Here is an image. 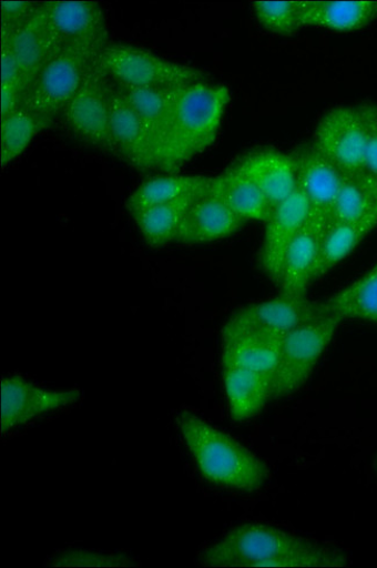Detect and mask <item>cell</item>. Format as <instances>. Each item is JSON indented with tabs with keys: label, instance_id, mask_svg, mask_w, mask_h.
<instances>
[{
	"label": "cell",
	"instance_id": "obj_19",
	"mask_svg": "<svg viewBox=\"0 0 377 568\" xmlns=\"http://www.w3.org/2000/svg\"><path fill=\"white\" fill-rule=\"evenodd\" d=\"M376 21L377 0H305L299 19L300 29L316 28L343 33L364 30Z\"/></svg>",
	"mask_w": 377,
	"mask_h": 568
},
{
	"label": "cell",
	"instance_id": "obj_14",
	"mask_svg": "<svg viewBox=\"0 0 377 568\" xmlns=\"http://www.w3.org/2000/svg\"><path fill=\"white\" fill-rule=\"evenodd\" d=\"M310 216L306 195L297 186L296 191L281 205L276 206L266 224L261 254V265L266 276L278 284L282 266L289 245L304 230Z\"/></svg>",
	"mask_w": 377,
	"mask_h": 568
},
{
	"label": "cell",
	"instance_id": "obj_30",
	"mask_svg": "<svg viewBox=\"0 0 377 568\" xmlns=\"http://www.w3.org/2000/svg\"><path fill=\"white\" fill-rule=\"evenodd\" d=\"M305 0L293 2H257L254 3L255 14L264 29L268 32L289 37L300 29V12Z\"/></svg>",
	"mask_w": 377,
	"mask_h": 568
},
{
	"label": "cell",
	"instance_id": "obj_12",
	"mask_svg": "<svg viewBox=\"0 0 377 568\" xmlns=\"http://www.w3.org/2000/svg\"><path fill=\"white\" fill-rule=\"evenodd\" d=\"M324 314L320 304L310 302L307 296L281 294L278 298L238 311L226 325L286 337Z\"/></svg>",
	"mask_w": 377,
	"mask_h": 568
},
{
	"label": "cell",
	"instance_id": "obj_1",
	"mask_svg": "<svg viewBox=\"0 0 377 568\" xmlns=\"http://www.w3.org/2000/svg\"><path fill=\"white\" fill-rule=\"evenodd\" d=\"M205 567H340V551L278 528L240 526L200 555Z\"/></svg>",
	"mask_w": 377,
	"mask_h": 568
},
{
	"label": "cell",
	"instance_id": "obj_31",
	"mask_svg": "<svg viewBox=\"0 0 377 568\" xmlns=\"http://www.w3.org/2000/svg\"><path fill=\"white\" fill-rule=\"evenodd\" d=\"M365 130L366 152L364 171L377 182V106L373 103L359 105Z\"/></svg>",
	"mask_w": 377,
	"mask_h": 568
},
{
	"label": "cell",
	"instance_id": "obj_24",
	"mask_svg": "<svg viewBox=\"0 0 377 568\" xmlns=\"http://www.w3.org/2000/svg\"><path fill=\"white\" fill-rule=\"evenodd\" d=\"M377 227V213L332 225L322 236L315 281L328 274Z\"/></svg>",
	"mask_w": 377,
	"mask_h": 568
},
{
	"label": "cell",
	"instance_id": "obj_26",
	"mask_svg": "<svg viewBox=\"0 0 377 568\" xmlns=\"http://www.w3.org/2000/svg\"><path fill=\"white\" fill-rule=\"evenodd\" d=\"M212 178L169 175L149 180L128 202L132 215L157 205L183 200L208 191Z\"/></svg>",
	"mask_w": 377,
	"mask_h": 568
},
{
	"label": "cell",
	"instance_id": "obj_3",
	"mask_svg": "<svg viewBox=\"0 0 377 568\" xmlns=\"http://www.w3.org/2000/svg\"><path fill=\"white\" fill-rule=\"evenodd\" d=\"M232 101L224 85L200 82L187 87L175 106L159 170L172 174L215 142Z\"/></svg>",
	"mask_w": 377,
	"mask_h": 568
},
{
	"label": "cell",
	"instance_id": "obj_17",
	"mask_svg": "<svg viewBox=\"0 0 377 568\" xmlns=\"http://www.w3.org/2000/svg\"><path fill=\"white\" fill-rule=\"evenodd\" d=\"M0 36L7 37L9 40L21 71L23 92L28 90L39 72L62 48L48 27L41 11V3L37 13L22 23L13 33H2Z\"/></svg>",
	"mask_w": 377,
	"mask_h": 568
},
{
	"label": "cell",
	"instance_id": "obj_4",
	"mask_svg": "<svg viewBox=\"0 0 377 568\" xmlns=\"http://www.w3.org/2000/svg\"><path fill=\"white\" fill-rule=\"evenodd\" d=\"M99 67L122 88L170 89L205 82L203 71L129 43L110 42L99 57Z\"/></svg>",
	"mask_w": 377,
	"mask_h": 568
},
{
	"label": "cell",
	"instance_id": "obj_27",
	"mask_svg": "<svg viewBox=\"0 0 377 568\" xmlns=\"http://www.w3.org/2000/svg\"><path fill=\"white\" fill-rule=\"evenodd\" d=\"M197 195L186 196L134 214L145 242L153 248H159L172 241H177L183 217Z\"/></svg>",
	"mask_w": 377,
	"mask_h": 568
},
{
	"label": "cell",
	"instance_id": "obj_15",
	"mask_svg": "<svg viewBox=\"0 0 377 568\" xmlns=\"http://www.w3.org/2000/svg\"><path fill=\"white\" fill-rule=\"evenodd\" d=\"M285 337L230 325L222 329V367H242L274 375Z\"/></svg>",
	"mask_w": 377,
	"mask_h": 568
},
{
	"label": "cell",
	"instance_id": "obj_2",
	"mask_svg": "<svg viewBox=\"0 0 377 568\" xmlns=\"http://www.w3.org/2000/svg\"><path fill=\"white\" fill-rule=\"evenodd\" d=\"M177 426L200 473L210 481L254 491L268 480V468L262 459L204 418L183 410L177 416Z\"/></svg>",
	"mask_w": 377,
	"mask_h": 568
},
{
	"label": "cell",
	"instance_id": "obj_25",
	"mask_svg": "<svg viewBox=\"0 0 377 568\" xmlns=\"http://www.w3.org/2000/svg\"><path fill=\"white\" fill-rule=\"evenodd\" d=\"M324 313L377 325V263L358 281L319 303Z\"/></svg>",
	"mask_w": 377,
	"mask_h": 568
},
{
	"label": "cell",
	"instance_id": "obj_16",
	"mask_svg": "<svg viewBox=\"0 0 377 568\" xmlns=\"http://www.w3.org/2000/svg\"><path fill=\"white\" fill-rule=\"evenodd\" d=\"M234 166L262 191L273 209L288 200L298 186L292 154L258 151L245 155Z\"/></svg>",
	"mask_w": 377,
	"mask_h": 568
},
{
	"label": "cell",
	"instance_id": "obj_10",
	"mask_svg": "<svg viewBox=\"0 0 377 568\" xmlns=\"http://www.w3.org/2000/svg\"><path fill=\"white\" fill-rule=\"evenodd\" d=\"M313 144L345 175L364 171L366 130L359 106H338L326 113Z\"/></svg>",
	"mask_w": 377,
	"mask_h": 568
},
{
	"label": "cell",
	"instance_id": "obj_6",
	"mask_svg": "<svg viewBox=\"0 0 377 568\" xmlns=\"http://www.w3.org/2000/svg\"><path fill=\"white\" fill-rule=\"evenodd\" d=\"M340 323L339 317L325 313L285 337L273 375V398L287 397L305 385Z\"/></svg>",
	"mask_w": 377,
	"mask_h": 568
},
{
	"label": "cell",
	"instance_id": "obj_34",
	"mask_svg": "<svg viewBox=\"0 0 377 568\" xmlns=\"http://www.w3.org/2000/svg\"><path fill=\"white\" fill-rule=\"evenodd\" d=\"M0 47H2V85L17 88L22 97L23 82L21 71L7 37L0 36Z\"/></svg>",
	"mask_w": 377,
	"mask_h": 568
},
{
	"label": "cell",
	"instance_id": "obj_28",
	"mask_svg": "<svg viewBox=\"0 0 377 568\" xmlns=\"http://www.w3.org/2000/svg\"><path fill=\"white\" fill-rule=\"evenodd\" d=\"M373 213H377V182L366 171L345 175L330 226Z\"/></svg>",
	"mask_w": 377,
	"mask_h": 568
},
{
	"label": "cell",
	"instance_id": "obj_21",
	"mask_svg": "<svg viewBox=\"0 0 377 568\" xmlns=\"http://www.w3.org/2000/svg\"><path fill=\"white\" fill-rule=\"evenodd\" d=\"M323 234L308 222L300 231L285 255L278 284L281 294L307 296L309 285L315 281Z\"/></svg>",
	"mask_w": 377,
	"mask_h": 568
},
{
	"label": "cell",
	"instance_id": "obj_9",
	"mask_svg": "<svg viewBox=\"0 0 377 568\" xmlns=\"http://www.w3.org/2000/svg\"><path fill=\"white\" fill-rule=\"evenodd\" d=\"M292 156L296 163L298 187L309 204V222L324 234L330 226L345 174L314 144L299 146Z\"/></svg>",
	"mask_w": 377,
	"mask_h": 568
},
{
	"label": "cell",
	"instance_id": "obj_23",
	"mask_svg": "<svg viewBox=\"0 0 377 568\" xmlns=\"http://www.w3.org/2000/svg\"><path fill=\"white\" fill-rule=\"evenodd\" d=\"M208 192L244 222H267L274 210L262 191L235 166L212 178Z\"/></svg>",
	"mask_w": 377,
	"mask_h": 568
},
{
	"label": "cell",
	"instance_id": "obj_35",
	"mask_svg": "<svg viewBox=\"0 0 377 568\" xmlns=\"http://www.w3.org/2000/svg\"><path fill=\"white\" fill-rule=\"evenodd\" d=\"M21 103V92L11 85H2V120L13 112Z\"/></svg>",
	"mask_w": 377,
	"mask_h": 568
},
{
	"label": "cell",
	"instance_id": "obj_32",
	"mask_svg": "<svg viewBox=\"0 0 377 568\" xmlns=\"http://www.w3.org/2000/svg\"><path fill=\"white\" fill-rule=\"evenodd\" d=\"M54 566H132L129 558L113 555H100L88 551L64 554L53 561Z\"/></svg>",
	"mask_w": 377,
	"mask_h": 568
},
{
	"label": "cell",
	"instance_id": "obj_22",
	"mask_svg": "<svg viewBox=\"0 0 377 568\" xmlns=\"http://www.w3.org/2000/svg\"><path fill=\"white\" fill-rule=\"evenodd\" d=\"M223 383L235 422L254 417L273 398V375L242 367H223Z\"/></svg>",
	"mask_w": 377,
	"mask_h": 568
},
{
	"label": "cell",
	"instance_id": "obj_33",
	"mask_svg": "<svg viewBox=\"0 0 377 568\" xmlns=\"http://www.w3.org/2000/svg\"><path fill=\"white\" fill-rule=\"evenodd\" d=\"M40 3L2 2V27L0 33H13L22 23L33 17Z\"/></svg>",
	"mask_w": 377,
	"mask_h": 568
},
{
	"label": "cell",
	"instance_id": "obj_5",
	"mask_svg": "<svg viewBox=\"0 0 377 568\" xmlns=\"http://www.w3.org/2000/svg\"><path fill=\"white\" fill-rule=\"evenodd\" d=\"M98 61V55L62 47L23 92L20 105L45 119L62 113Z\"/></svg>",
	"mask_w": 377,
	"mask_h": 568
},
{
	"label": "cell",
	"instance_id": "obj_8",
	"mask_svg": "<svg viewBox=\"0 0 377 568\" xmlns=\"http://www.w3.org/2000/svg\"><path fill=\"white\" fill-rule=\"evenodd\" d=\"M41 11L61 47L98 55L110 43L105 14L93 2H45Z\"/></svg>",
	"mask_w": 377,
	"mask_h": 568
},
{
	"label": "cell",
	"instance_id": "obj_13",
	"mask_svg": "<svg viewBox=\"0 0 377 568\" xmlns=\"http://www.w3.org/2000/svg\"><path fill=\"white\" fill-rule=\"evenodd\" d=\"M81 399L79 389H48L19 377L2 381V430L32 422L45 413L63 408Z\"/></svg>",
	"mask_w": 377,
	"mask_h": 568
},
{
	"label": "cell",
	"instance_id": "obj_11",
	"mask_svg": "<svg viewBox=\"0 0 377 568\" xmlns=\"http://www.w3.org/2000/svg\"><path fill=\"white\" fill-rule=\"evenodd\" d=\"M109 109L115 156L139 171L157 170L155 146L144 122L111 80Z\"/></svg>",
	"mask_w": 377,
	"mask_h": 568
},
{
	"label": "cell",
	"instance_id": "obj_7",
	"mask_svg": "<svg viewBox=\"0 0 377 568\" xmlns=\"http://www.w3.org/2000/svg\"><path fill=\"white\" fill-rule=\"evenodd\" d=\"M109 83L110 79L98 61L62 114L75 139L115 156L110 129Z\"/></svg>",
	"mask_w": 377,
	"mask_h": 568
},
{
	"label": "cell",
	"instance_id": "obj_20",
	"mask_svg": "<svg viewBox=\"0 0 377 568\" xmlns=\"http://www.w3.org/2000/svg\"><path fill=\"white\" fill-rule=\"evenodd\" d=\"M186 88L133 89L119 87L141 116L151 140H153L157 158V170L174 109L177 106L180 98Z\"/></svg>",
	"mask_w": 377,
	"mask_h": 568
},
{
	"label": "cell",
	"instance_id": "obj_18",
	"mask_svg": "<svg viewBox=\"0 0 377 568\" xmlns=\"http://www.w3.org/2000/svg\"><path fill=\"white\" fill-rule=\"evenodd\" d=\"M244 224L228 206L208 191L194 197L181 225L177 241L205 243L236 233Z\"/></svg>",
	"mask_w": 377,
	"mask_h": 568
},
{
	"label": "cell",
	"instance_id": "obj_29",
	"mask_svg": "<svg viewBox=\"0 0 377 568\" xmlns=\"http://www.w3.org/2000/svg\"><path fill=\"white\" fill-rule=\"evenodd\" d=\"M48 122L49 119L42 118L22 105H19L7 119L2 120V144H0L2 166L6 168L27 151L33 138L48 125Z\"/></svg>",
	"mask_w": 377,
	"mask_h": 568
}]
</instances>
